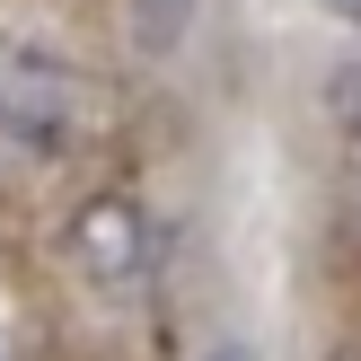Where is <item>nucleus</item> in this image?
<instances>
[{
  "mask_svg": "<svg viewBox=\"0 0 361 361\" xmlns=\"http://www.w3.org/2000/svg\"><path fill=\"white\" fill-rule=\"evenodd\" d=\"M71 80L62 62H35L27 44H0V141H27V150H62L71 141Z\"/></svg>",
  "mask_w": 361,
  "mask_h": 361,
  "instance_id": "f257e3e1",
  "label": "nucleus"
},
{
  "mask_svg": "<svg viewBox=\"0 0 361 361\" xmlns=\"http://www.w3.org/2000/svg\"><path fill=\"white\" fill-rule=\"evenodd\" d=\"M212 361H247V353H238V344H221V353H212Z\"/></svg>",
  "mask_w": 361,
  "mask_h": 361,
  "instance_id": "f03ea898",
  "label": "nucleus"
},
{
  "mask_svg": "<svg viewBox=\"0 0 361 361\" xmlns=\"http://www.w3.org/2000/svg\"><path fill=\"white\" fill-rule=\"evenodd\" d=\"M344 9H353V18H361V0H344Z\"/></svg>",
  "mask_w": 361,
  "mask_h": 361,
  "instance_id": "7ed1b4c3",
  "label": "nucleus"
}]
</instances>
